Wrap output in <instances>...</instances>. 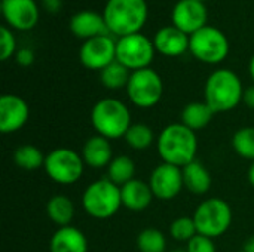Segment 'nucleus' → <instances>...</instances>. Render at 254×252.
<instances>
[{
	"label": "nucleus",
	"instance_id": "38",
	"mask_svg": "<svg viewBox=\"0 0 254 252\" xmlns=\"http://www.w3.org/2000/svg\"><path fill=\"white\" fill-rule=\"evenodd\" d=\"M249 73H250V76H252V79H253L254 82V55L252 56L250 62H249Z\"/></svg>",
	"mask_w": 254,
	"mask_h": 252
},
{
	"label": "nucleus",
	"instance_id": "7",
	"mask_svg": "<svg viewBox=\"0 0 254 252\" xmlns=\"http://www.w3.org/2000/svg\"><path fill=\"white\" fill-rule=\"evenodd\" d=\"M85 166L82 154L67 147H58L46 154L43 169L54 183L71 186L82 178Z\"/></svg>",
	"mask_w": 254,
	"mask_h": 252
},
{
	"label": "nucleus",
	"instance_id": "3",
	"mask_svg": "<svg viewBox=\"0 0 254 252\" xmlns=\"http://www.w3.org/2000/svg\"><path fill=\"white\" fill-rule=\"evenodd\" d=\"M244 88L240 77L228 68L213 71L205 82V102L217 113H226L243 102Z\"/></svg>",
	"mask_w": 254,
	"mask_h": 252
},
{
	"label": "nucleus",
	"instance_id": "35",
	"mask_svg": "<svg viewBox=\"0 0 254 252\" xmlns=\"http://www.w3.org/2000/svg\"><path fill=\"white\" fill-rule=\"evenodd\" d=\"M243 102L249 107L254 110V85L249 86V88H244V94H243Z\"/></svg>",
	"mask_w": 254,
	"mask_h": 252
},
{
	"label": "nucleus",
	"instance_id": "13",
	"mask_svg": "<svg viewBox=\"0 0 254 252\" xmlns=\"http://www.w3.org/2000/svg\"><path fill=\"white\" fill-rule=\"evenodd\" d=\"M173 25L180 31L192 36L207 25L208 12L204 3L195 0H180L171 12Z\"/></svg>",
	"mask_w": 254,
	"mask_h": 252
},
{
	"label": "nucleus",
	"instance_id": "33",
	"mask_svg": "<svg viewBox=\"0 0 254 252\" xmlns=\"http://www.w3.org/2000/svg\"><path fill=\"white\" fill-rule=\"evenodd\" d=\"M16 62L21 67H30L34 62V52L30 48H22L19 50H16L15 53Z\"/></svg>",
	"mask_w": 254,
	"mask_h": 252
},
{
	"label": "nucleus",
	"instance_id": "40",
	"mask_svg": "<svg viewBox=\"0 0 254 252\" xmlns=\"http://www.w3.org/2000/svg\"><path fill=\"white\" fill-rule=\"evenodd\" d=\"M195 1H201V3H204V1H207V0H195Z\"/></svg>",
	"mask_w": 254,
	"mask_h": 252
},
{
	"label": "nucleus",
	"instance_id": "17",
	"mask_svg": "<svg viewBox=\"0 0 254 252\" xmlns=\"http://www.w3.org/2000/svg\"><path fill=\"white\" fill-rule=\"evenodd\" d=\"M189 40H190V36L180 31L174 25H168V27H162L161 30H158L153 39V45L159 53L174 58L189 50Z\"/></svg>",
	"mask_w": 254,
	"mask_h": 252
},
{
	"label": "nucleus",
	"instance_id": "31",
	"mask_svg": "<svg viewBox=\"0 0 254 252\" xmlns=\"http://www.w3.org/2000/svg\"><path fill=\"white\" fill-rule=\"evenodd\" d=\"M13 53H16V39L7 27L1 25L0 27V59L7 61Z\"/></svg>",
	"mask_w": 254,
	"mask_h": 252
},
{
	"label": "nucleus",
	"instance_id": "27",
	"mask_svg": "<svg viewBox=\"0 0 254 252\" xmlns=\"http://www.w3.org/2000/svg\"><path fill=\"white\" fill-rule=\"evenodd\" d=\"M124 140L134 150H147L155 143V134L153 129L146 123H132Z\"/></svg>",
	"mask_w": 254,
	"mask_h": 252
},
{
	"label": "nucleus",
	"instance_id": "19",
	"mask_svg": "<svg viewBox=\"0 0 254 252\" xmlns=\"http://www.w3.org/2000/svg\"><path fill=\"white\" fill-rule=\"evenodd\" d=\"M80 154H82L85 165L94 169L107 168L112 159L115 157L112 146H110V140L98 134L86 140V143L82 147Z\"/></svg>",
	"mask_w": 254,
	"mask_h": 252
},
{
	"label": "nucleus",
	"instance_id": "21",
	"mask_svg": "<svg viewBox=\"0 0 254 252\" xmlns=\"http://www.w3.org/2000/svg\"><path fill=\"white\" fill-rule=\"evenodd\" d=\"M183 174V186L188 189L192 195L202 196L210 192L213 186V178L210 171L198 160H193L192 163L182 168Z\"/></svg>",
	"mask_w": 254,
	"mask_h": 252
},
{
	"label": "nucleus",
	"instance_id": "30",
	"mask_svg": "<svg viewBox=\"0 0 254 252\" xmlns=\"http://www.w3.org/2000/svg\"><path fill=\"white\" fill-rule=\"evenodd\" d=\"M198 235L193 217H179L170 224V236L177 242H189Z\"/></svg>",
	"mask_w": 254,
	"mask_h": 252
},
{
	"label": "nucleus",
	"instance_id": "2",
	"mask_svg": "<svg viewBox=\"0 0 254 252\" xmlns=\"http://www.w3.org/2000/svg\"><path fill=\"white\" fill-rule=\"evenodd\" d=\"M147 15L146 0H107L103 12L109 31L119 37L140 33Z\"/></svg>",
	"mask_w": 254,
	"mask_h": 252
},
{
	"label": "nucleus",
	"instance_id": "16",
	"mask_svg": "<svg viewBox=\"0 0 254 252\" xmlns=\"http://www.w3.org/2000/svg\"><path fill=\"white\" fill-rule=\"evenodd\" d=\"M70 31L83 40H89L100 36H110L109 27L104 21V16L91 10H82L71 16Z\"/></svg>",
	"mask_w": 254,
	"mask_h": 252
},
{
	"label": "nucleus",
	"instance_id": "25",
	"mask_svg": "<svg viewBox=\"0 0 254 252\" xmlns=\"http://www.w3.org/2000/svg\"><path fill=\"white\" fill-rule=\"evenodd\" d=\"M131 73L125 65H122L118 61H113L110 65H107L106 68H103L100 71V82L104 88L116 91V89H122L128 86Z\"/></svg>",
	"mask_w": 254,
	"mask_h": 252
},
{
	"label": "nucleus",
	"instance_id": "5",
	"mask_svg": "<svg viewBox=\"0 0 254 252\" xmlns=\"http://www.w3.org/2000/svg\"><path fill=\"white\" fill-rule=\"evenodd\" d=\"M82 205L85 212L95 220L112 218L122 206L121 187L109 178L97 180L85 189Z\"/></svg>",
	"mask_w": 254,
	"mask_h": 252
},
{
	"label": "nucleus",
	"instance_id": "26",
	"mask_svg": "<svg viewBox=\"0 0 254 252\" xmlns=\"http://www.w3.org/2000/svg\"><path fill=\"white\" fill-rule=\"evenodd\" d=\"M46 154H43L37 147L31 144L19 146L13 153V162L18 168L24 171H36L45 166Z\"/></svg>",
	"mask_w": 254,
	"mask_h": 252
},
{
	"label": "nucleus",
	"instance_id": "24",
	"mask_svg": "<svg viewBox=\"0 0 254 252\" xmlns=\"http://www.w3.org/2000/svg\"><path fill=\"white\" fill-rule=\"evenodd\" d=\"M107 178L116 186L122 187L135 178V163L129 156L119 154L112 159L107 166Z\"/></svg>",
	"mask_w": 254,
	"mask_h": 252
},
{
	"label": "nucleus",
	"instance_id": "22",
	"mask_svg": "<svg viewBox=\"0 0 254 252\" xmlns=\"http://www.w3.org/2000/svg\"><path fill=\"white\" fill-rule=\"evenodd\" d=\"M216 113L211 110V107L205 101H193L183 107L180 114V123L188 126L192 131H201L210 125L213 120V116Z\"/></svg>",
	"mask_w": 254,
	"mask_h": 252
},
{
	"label": "nucleus",
	"instance_id": "6",
	"mask_svg": "<svg viewBox=\"0 0 254 252\" xmlns=\"http://www.w3.org/2000/svg\"><path fill=\"white\" fill-rule=\"evenodd\" d=\"M193 221L199 235L216 239L225 235L232 224V209L220 198L205 199L193 212Z\"/></svg>",
	"mask_w": 254,
	"mask_h": 252
},
{
	"label": "nucleus",
	"instance_id": "29",
	"mask_svg": "<svg viewBox=\"0 0 254 252\" xmlns=\"http://www.w3.org/2000/svg\"><path fill=\"white\" fill-rule=\"evenodd\" d=\"M137 248L140 252H165L167 250L165 235L155 227H147L138 233Z\"/></svg>",
	"mask_w": 254,
	"mask_h": 252
},
{
	"label": "nucleus",
	"instance_id": "18",
	"mask_svg": "<svg viewBox=\"0 0 254 252\" xmlns=\"http://www.w3.org/2000/svg\"><path fill=\"white\" fill-rule=\"evenodd\" d=\"M153 192L149 186V183H144L141 180H131L129 183L124 184L121 187V199L122 206L132 212H141L147 209L153 201Z\"/></svg>",
	"mask_w": 254,
	"mask_h": 252
},
{
	"label": "nucleus",
	"instance_id": "37",
	"mask_svg": "<svg viewBox=\"0 0 254 252\" xmlns=\"http://www.w3.org/2000/svg\"><path fill=\"white\" fill-rule=\"evenodd\" d=\"M247 178H249V183L252 184V187L254 189V162H252V165H250V168H249Z\"/></svg>",
	"mask_w": 254,
	"mask_h": 252
},
{
	"label": "nucleus",
	"instance_id": "1",
	"mask_svg": "<svg viewBox=\"0 0 254 252\" xmlns=\"http://www.w3.org/2000/svg\"><path fill=\"white\" fill-rule=\"evenodd\" d=\"M156 149L164 163L185 168L196 160L198 137L196 132L183 123H171L165 126L156 140Z\"/></svg>",
	"mask_w": 254,
	"mask_h": 252
},
{
	"label": "nucleus",
	"instance_id": "36",
	"mask_svg": "<svg viewBox=\"0 0 254 252\" xmlns=\"http://www.w3.org/2000/svg\"><path fill=\"white\" fill-rule=\"evenodd\" d=\"M243 251L254 252V235H253V236H250V238H247V241L244 242Z\"/></svg>",
	"mask_w": 254,
	"mask_h": 252
},
{
	"label": "nucleus",
	"instance_id": "11",
	"mask_svg": "<svg viewBox=\"0 0 254 252\" xmlns=\"http://www.w3.org/2000/svg\"><path fill=\"white\" fill-rule=\"evenodd\" d=\"M79 59L88 70L101 71L116 61V40L112 36H100L85 40L79 50Z\"/></svg>",
	"mask_w": 254,
	"mask_h": 252
},
{
	"label": "nucleus",
	"instance_id": "32",
	"mask_svg": "<svg viewBox=\"0 0 254 252\" xmlns=\"http://www.w3.org/2000/svg\"><path fill=\"white\" fill-rule=\"evenodd\" d=\"M186 251L188 252H217L214 239L207 238L204 235H196L193 239H190L186 244Z\"/></svg>",
	"mask_w": 254,
	"mask_h": 252
},
{
	"label": "nucleus",
	"instance_id": "20",
	"mask_svg": "<svg viewBox=\"0 0 254 252\" xmlns=\"http://www.w3.org/2000/svg\"><path fill=\"white\" fill-rule=\"evenodd\" d=\"M51 252H88V239L73 226L58 227L49 241Z\"/></svg>",
	"mask_w": 254,
	"mask_h": 252
},
{
	"label": "nucleus",
	"instance_id": "39",
	"mask_svg": "<svg viewBox=\"0 0 254 252\" xmlns=\"http://www.w3.org/2000/svg\"><path fill=\"white\" fill-rule=\"evenodd\" d=\"M171 252H188L186 250H182V248H179V250H174V251H171Z\"/></svg>",
	"mask_w": 254,
	"mask_h": 252
},
{
	"label": "nucleus",
	"instance_id": "14",
	"mask_svg": "<svg viewBox=\"0 0 254 252\" xmlns=\"http://www.w3.org/2000/svg\"><path fill=\"white\" fill-rule=\"evenodd\" d=\"M30 117V108L24 98L15 94L0 97V131L13 134L25 126Z\"/></svg>",
	"mask_w": 254,
	"mask_h": 252
},
{
	"label": "nucleus",
	"instance_id": "12",
	"mask_svg": "<svg viewBox=\"0 0 254 252\" xmlns=\"http://www.w3.org/2000/svg\"><path fill=\"white\" fill-rule=\"evenodd\" d=\"M147 183L153 192V196L161 201L174 199L176 196H179V193L185 187L182 168H177L164 162L152 171Z\"/></svg>",
	"mask_w": 254,
	"mask_h": 252
},
{
	"label": "nucleus",
	"instance_id": "23",
	"mask_svg": "<svg viewBox=\"0 0 254 252\" xmlns=\"http://www.w3.org/2000/svg\"><path fill=\"white\" fill-rule=\"evenodd\" d=\"M46 214L58 227L70 226L74 218V203L64 195H55L46 203Z\"/></svg>",
	"mask_w": 254,
	"mask_h": 252
},
{
	"label": "nucleus",
	"instance_id": "41",
	"mask_svg": "<svg viewBox=\"0 0 254 252\" xmlns=\"http://www.w3.org/2000/svg\"><path fill=\"white\" fill-rule=\"evenodd\" d=\"M238 252H246V251H238Z\"/></svg>",
	"mask_w": 254,
	"mask_h": 252
},
{
	"label": "nucleus",
	"instance_id": "15",
	"mask_svg": "<svg viewBox=\"0 0 254 252\" xmlns=\"http://www.w3.org/2000/svg\"><path fill=\"white\" fill-rule=\"evenodd\" d=\"M1 13L12 28L21 31L31 30L39 21V7L34 0H1Z\"/></svg>",
	"mask_w": 254,
	"mask_h": 252
},
{
	"label": "nucleus",
	"instance_id": "4",
	"mask_svg": "<svg viewBox=\"0 0 254 252\" xmlns=\"http://www.w3.org/2000/svg\"><path fill=\"white\" fill-rule=\"evenodd\" d=\"M129 108L116 98H103L91 110V123L95 132L107 140L124 138L131 122Z\"/></svg>",
	"mask_w": 254,
	"mask_h": 252
},
{
	"label": "nucleus",
	"instance_id": "10",
	"mask_svg": "<svg viewBox=\"0 0 254 252\" xmlns=\"http://www.w3.org/2000/svg\"><path fill=\"white\" fill-rule=\"evenodd\" d=\"M153 42L141 33L119 37L116 40V61L129 71L149 68L155 58Z\"/></svg>",
	"mask_w": 254,
	"mask_h": 252
},
{
	"label": "nucleus",
	"instance_id": "28",
	"mask_svg": "<svg viewBox=\"0 0 254 252\" xmlns=\"http://www.w3.org/2000/svg\"><path fill=\"white\" fill-rule=\"evenodd\" d=\"M232 149L234 151L246 159L254 162V128L244 126L234 132L232 135Z\"/></svg>",
	"mask_w": 254,
	"mask_h": 252
},
{
	"label": "nucleus",
	"instance_id": "9",
	"mask_svg": "<svg viewBox=\"0 0 254 252\" xmlns=\"http://www.w3.org/2000/svg\"><path fill=\"white\" fill-rule=\"evenodd\" d=\"M127 94L129 101L140 108L155 107L164 95V82L153 68H143L131 73Z\"/></svg>",
	"mask_w": 254,
	"mask_h": 252
},
{
	"label": "nucleus",
	"instance_id": "8",
	"mask_svg": "<svg viewBox=\"0 0 254 252\" xmlns=\"http://www.w3.org/2000/svg\"><path fill=\"white\" fill-rule=\"evenodd\" d=\"M189 50L201 62L220 64L229 53V40L222 30L205 25L190 36Z\"/></svg>",
	"mask_w": 254,
	"mask_h": 252
},
{
	"label": "nucleus",
	"instance_id": "34",
	"mask_svg": "<svg viewBox=\"0 0 254 252\" xmlns=\"http://www.w3.org/2000/svg\"><path fill=\"white\" fill-rule=\"evenodd\" d=\"M42 1V6L51 12V13H57L61 10V6H63V1L61 0H40Z\"/></svg>",
	"mask_w": 254,
	"mask_h": 252
}]
</instances>
